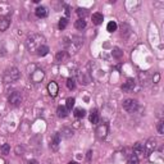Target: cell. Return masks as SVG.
<instances>
[{
  "mask_svg": "<svg viewBox=\"0 0 164 164\" xmlns=\"http://www.w3.org/2000/svg\"><path fill=\"white\" fill-rule=\"evenodd\" d=\"M45 37L40 35V33H32L26 40V46L30 51H36L41 45H44Z\"/></svg>",
  "mask_w": 164,
  "mask_h": 164,
  "instance_id": "1",
  "label": "cell"
},
{
  "mask_svg": "<svg viewBox=\"0 0 164 164\" xmlns=\"http://www.w3.org/2000/svg\"><path fill=\"white\" fill-rule=\"evenodd\" d=\"M83 46V39L81 36H72L69 45L67 46L68 55H73L76 53H78V50Z\"/></svg>",
  "mask_w": 164,
  "mask_h": 164,
  "instance_id": "2",
  "label": "cell"
},
{
  "mask_svg": "<svg viewBox=\"0 0 164 164\" xmlns=\"http://www.w3.org/2000/svg\"><path fill=\"white\" fill-rule=\"evenodd\" d=\"M21 78V72L18 68L12 67L9 69H6V72L4 73V81L5 82H14V81H18Z\"/></svg>",
  "mask_w": 164,
  "mask_h": 164,
  "instance_id": "3",
  "label": "cell"
},
{
  "mask_svg": "<svg viewBox=\"0 0 164 164\" xmlns=\"http://www.w3.org/2000/svg\"><path fill=\"white\" fill-rule=\"evenodd\" d=\"M157 146H158V141H157V139L155 137H150V139L146 141V144H144V151L146 153V155H149L151 154V153H154L155 151V149H157Z\"/></svg>",
  "mask_w": 164,
  "mask_h": 164,
  "instance_id": "4",
  "label": "cell"
},
{
  "mask_svg": "<svg viewBox=\"0 0 164 164\" xmlns=\"http://www.w3.org/2000/svg\"><path fill=\"white\" fill-rule=\"evenodd\" d=\"M122 107L126 111H128V113H133V111H136L137 108H139V104H137V101L133 99H126L122 103Z\"/></svg>",
  "mask_w": 164,
  "mask_h": 164,
  "instance_id": "5",
  "label": "cell"
},
{
  "mask_svg": "<svg viewBox=\"0 0 164 164\" xmlns=\"http://www.w3.org/2000/svg\"><path fill=\"white\" fill-rule=\"evenodd\" d=\"M8 101H9L11 107H19L22 103V94L19 91H13L11 94L9 99H8Z\"/></svg>",
  "mask_w": 164,
  "mask_h": 164,
  "instance_id": "6",
  "label": "cell"
},
{
  "mask_svg": "<svg viewBox=\"0 0 164 164\" xmlns=\"http://www.w3.org/2000/svg\"><path fill=\"white\" fill-rule=\"evenodd\" d=\"M44 77H45V72L42 69H40V68H36L35 72L31 73V81L35 82V83H39L44 80Z\"/></svg>",
  "mask_w": 164,
  "mask_h": 164,
  "instance_id": "7",
  "label": "cell"
},
{
  "mask_svg": "<svg viewBox=\"0 0 164 164\" xmlns=\"http://www.w3.org/2000/svg\"><path fill=\"white\" fill-rule=\"evenodd\" d=\"M60 142H62V135H60L59 132L55 133L53 136V139H51V142H50V148L53 151H57L59 149V146H60Z\"/></svg>",
  "mask_w": 164,
  "mask_h": 164,
  "instance_id": "8",
  "label": "cell"
},
{
  "mask_svg": "<svg viewBox=\"0 0 164 164\" xmlns=\"http://www.w3.org/2000/svg\"><path fill=\"white\" fill-rule=\"evenodd\" d=\"M108 124H100V126H98V128H96V136H98V139H100V140H104L105 137L108 136Z\"/></svg>",
  "mask_w": 164,
  "mask_h": 164,
  "instance_id": "9",
  "label": "cell"
},
{
  "mask_svg": "<svg viewBox=\"0 0 164 164\" xmlns=\"http://www.w3.org/2000/svg\"><path fill=\"white\" fill-rule=\"evenodd\" d=\"M11 22H12V19H11L9 15H5L3 18H0V32H5L8 28H9Z\"/></svg>",
  "mask_w": 164,
  "mask_h": 164,
  "instance_id": "10",
  "label": "cell"
},
{
  "mask_svg": "<svg viewBox=\"0 0 164 164\" xmlns=\"http://www.w3.org/2000/svg\"><path fill=\"white\" fill-rule=\"evenodd\" d=\"M78 80H80V83L81 85L87 86L91 82V76L87 72H78Z\"/></svg>",
  "mask_w": 164,
  "mask_h": 164,
  "instance_id": "11",
  "label": "cell"
},
{
  "mask_svg": "<svg viewBox=\"0 0 164 164\" xmlns=\"http://www.w3.org/2000/svg\"><path fill=\"white\" fill-rule=\"evenodd\" d=\"M135 86H136L135 80H133V78H128V80L122 85V91H123V92H131V91H133Z\"/></svg>",
  "mask_w": 164,
  "mask_h": 164,
  "instance_id": "12",
  "label": "cell"
},
{
  "mask_svg": "<svg viewBox=\"0 0 164 164\" xmlns=\"http://www.w3.org/2000/svg\"><path fill=\"white\" fill-rule=\"evenodd\" d=\"M48 91H49V94H50L51 98H55L57 95H58V92H59V86H58V83L54 82V81H51V82L48 85Z\"/></svg>",
  "mask_w": 164,
  "mask_h": 164,
  "instance_id": "13",
  "label": "cell"
},
{
  "mask_svg": "<svg viewBox=\"0 0 164 164\" xmlns=\"http://www.w3.org/2000/svg\"><path fill=\"white\" fill-rule=\"evenodd\" d=\"M68 57H69V55H68V53H67L65 50L58 51L57 55H55V62H57V63H64Z\"/></svg>",
  "mask_w": 164,
  "mask_h": 164,
  "instance_id": "14",
  "label": "cell"
},
{
  "mask_svg": "<svg viewBox=\"0 0 164 164\" xmlns=\"http://www.w3.org/2000/svg\"><path fill=\"white\" fill-rule=\"evenodd\" d=\"M35 13H36V15L39 17V18H45V17L48 15V9L45 6H37Z\"/></svg>",
  "mask_w": 164,
  "mask_h": 164,
  "instance_id": "15",
  "label": "cell"
},
{
  "mask_svg": "<svg viewBox=\"0 0 164 164\" xmlns=\"http://www.w3.org/2000/svg\"><path fill=\"white\" fill-rule=\"evenodd\" d=\"M103 21H104V17H103L101 13H94V14H92V23H94V24L99 26V24L103 23Z\"/></svg>",
  "mask_w": 164,
  "mask_h": 164,
  "instance_id": "16",
  "label": "cell"
},
{
  "mask_svg": "<svg viewBox=\"0 0 164 164\" xmlns=\"http://www.w3.org/2000/svg\"><path fill=\"white\" fill-rule=\"evenodd\" d=\"M89 119H90V122H91L92 124H98V123H99V113H98L96 109H94L91 113H90Z\"/></svg>",
  "mask_w": 164,
  "mask_h": 164,
  "instance_id": "17",
  "label": "cell"
},
{
  "mask_svg": "<svg viewBox=\"0 0 164 164\" xmlns=\"http://www.w3.org/2000/svg\"><path fill=\"white\" fill-rule=\"evenodd\" d=\"M36 51H37V55H39V57H45V55H48V54H49L50 49H49V46H48V45H45V44H44V45H41V46L36 50Z\"/></svg>",
  "mask_w": 164,
  "mask_h": 164,
  "instance_id": "18",
  "label": "cell"
},
{
  "mask_svg": "<svg viewBox=\"0 0 164 164\" xmlns=\"http://www.w3.org/2000/svg\"><path fill=\"white\" fill-rule=\"evenodd\" d=\"M60 135H62L63 137H65V139H69V137L73 136V129H72L71 127H63Z\"/></svg>",
  "mask_w": 164,
  "mask_h": 164,
  "instance_id": "19",
  "label": "cell"
},
{
  "mask_svg": "<svg viewBox=\"0 0 164 164\" xmlns=\"http://www.w3.org/2000/svg\"><path fill=\"white\" fill-rule=\"evenodd\" d=\"M144 153V144L142 142H136L133 145V154H136L137 157H139L140 154Z\"/></svg>",
  "mask_w": 164,
  "mask_h": 164,
  "instance_id": "20",
  "label": "cell"
},
{
  "mask_svg": "<svg viewBox=\"0 0 164 164\" xmlns=\"http://www.w3.org/2000/svg\"><path fill=\"white\" fill-rule=\"evenodd\" d=\"M120 33H122L123 37H127L129 33H131V27H129V24L127 23H123L122 27H120Z\"/></svg>",
  "mask_w": 164,
  "mask_h": 164,
  "instance_id": "21",
  "label": "cell"
},
{
  "mask_svg": "<svg viewBox=\"0 0 164 164\" xmlns=\"http://www.w3.org/2000/svg\"><path fill=\"white\" fill-rule=\"evenodd\" d=\"M57 114L59 118H65L68 116V109L65 107H58L57 109Z\"/></svg>",
  "mask_w": 164,
  "mask_h": 164,
  "instance_id": "22",
  "label": "cell"
},
{
  "mask_svg": "<svg viewBox=\"0 0 164 164\" xmlns=\"http://www.w3.org/2000/svg\"><path fill=\"white\" fill-rule=\"evenodd\" d=\"M139 163H140V159L136 154H131L127 159V164H139Z\"/></svg>",
  "mask_w": 164,
  "mask_h": 164,
  "instance_id": "23",
  "label": "cell"
},
{
  "mask_svg": "<svg viewBox=\"0 0 164 164\" xmlns=\"http://www.w3.org/2000/svg\"><path fill=\"white\" fill-rule=\"evenodd\" d=\"M74 27H76L77 30H83V28L86 27V21L82 19V18H78V19L74 22Z\"/></svg>",
  "mask_w": 164,
  "mask_h": 164,
  "instance_id": "24",
  "label": "cell"
},
{
  "mask_svg": "<svg viewBox=\"0 0 164 164\" xmlns=\"http://www.w3.org/2000/svg\"><path fill=\"white\" fill-rule=\"evenodd\" d=\"M86 116V110L83 108H76L74 109V117L76 118H83Z\"/></svg>",
  "mask_w": 164,
  "mask_h": 164,
  "instance_id": "25",
  "label": "cell"
},
{
  "mask_svg": "<svg viewBox=\"0 0 164 164\" xmlns=\"http://www.w3.org/2000/svg\"><path fill=\"white\" fill-rule=\"evenodd\" d=\"M117 28H118V26H117V23L114 22V21H111V22H109L108 23V26H107V31L108 32H114V31H117Z\"/></svg>",
  "mask_w": 164,
  "mask_h": 164,
  "instance_id": "26",
  "label": "cell"
},
{
  "mask_svg": "<svg viewBox=\"0 0 164 164\" xmlns=\"http://www.w3.org/2000/svg\"><path fill=\"white\" fill-rule=\"evenodd\" d=\"M111 54H113V58L120 59V58H122V55H123V51L120 50L119 48H114V49H113V53H111Z\"/></svg>",
  "mask_w": 164,
  "mask_h": 164,
  "instance_id": "27",
  "label": "cell"
},
{
  "mask_svg": "<svg viewBox=\"0 0 164 164\" xmlns=\"http://www.w3.org/2000/svg\"><path fill=\"white\" fill-rule=\"evenodd\" d=\"M0 151H2L3 155H8V154L11 153V145H9V144L2 145V148H0Z\"/></svg>",
  "mask_w": 164,
  "mask_h": 164,
  "instance_id": "28",
  "label": "cell"
},
{
  "mask_svg": "<svg viewBox=\"0 0 164 164\" xmlns=\"http://www.w3.org/2000/svg\"><path fill=\"white\" fill-rule=\"evenodd\" d=\"M67 26H68V19H67V18H60V19H59V23H58L59 30H64Z\"/></svg>",
  "mask_w": 164,
  "mask_h": 164,
  "instance_id": "29",
  "label": "cell"
},
{
  "mask_svg": "<svg viewBox=\"0 0 164 164\" xmlns=\"http://www.w3.org/2000/svg\"><path fill=\"white\" fill-rule=\"evenodd\" d=\"M74 103H76V99L74 98H68L67 101H65V108L67 109H72L74 107Z\"/></svg>",
  "mask_w": 164,
  "mask_h": 164,
  "instance_id": "30",
  "label": "cell"
},
{
  "mask_svg": "<svg viewBox=\"0 0 164 164\" xmlns=\"http://www.w3.org/2000/svg\"><path fill=\"white\" fill-rule=\"evenodd\" d=\"M67 87L69 89V90H74V87H76V81H74V78H68L67 80Z\"/></svg>",
  "mask_w": 164,
  "mask_h": 164,
  "instance_id": "31",
  "label": "cell"
},
{
  "mask_svg": "<svg viewBox=\"0 0 164 164\" xmlns=\"http://www.w3.org/2000/svg\"><path fill=\"white\" fill-rule=\"evenodd\" d=\"M157 129H158L159 135H164V120H159L158 126H157Z\"/></svg>",
  "mask_w": 164,
  "mask_h": 164,
  "instance_id": "32",
  "label": "cell"
},
{
  "mask_svg": "<svg viewBox=\"0 0 164 164\" xmlns=\"http://www.w3.org/2000/svg\"><path fill=\"white\" fill-rule=\"evenodd\" d=\"M76 12H77V14L80 15V18H82V19H83V17H85L86 14H87V11H86L85 8H77V11H76Z\"/></svg>",
  "mask_w": 164,
  "mask_h": 164,
  "instance_id": "33",
  "label": "cell"
},
{
  "mask_svg": "<svg viewBox=\"0 0 164 164\" xmlns=\"http://www.w3.org/2000/svg\"><path fill=\"white\" fill-rule=\"evenodd\" d=\"M159 80H160V74H159V73H155L154 77H153V82H154V83H158Z\"/></svg>",
  "mask_w": 164,
  "mask_h": 164,
  "instance_id": "34",
  "label": "cell"
},
{
  "mask_svg": "<svg viewBox=\"0 0 164 164\" xmlns=\"http://www.w3.org/2000/svg\"><path fill=\"white\" fill-rule=\"evenodd\" d=\"M15 151H17V154H18V155H21V154H22V153L24 151V149H23V148H21V146H17Z\"/></svg>",
  "mask_w": 164,
  "mask_h": 164,
  "instance_id": "35",
  "label": "cell"
},
{
  "mask_svg": "<svg viewBox=\"0 0 164 164\" xmlns=\"http://www.w3.org/2000/svg\"><path fill=\"white\" fill-rule=\"evenodd\" d=\"M91 157H92V150H89L87 151V160L91 162Z\"/></svg>",
  "mask_w": 164,
  "mask_h": 164,
  "instance_id": "36",
  "label": "cell"
},
{
  "mask_svg": "<svg viewBox=\"0 0 164 164\" xmlns=\"http://www.w3.org/2000/svg\"><path fill=\"white\" fill-rule=\"evenodd\" d=\"M28 164H40L37 160H35V159H32V160H30V163Z\"/></svg>",
  "mask_w": 164,
  "mask_h": 164,
  "instance_id": "37",
  "label": "cell"
},
{
  "mask_svg": "<svg viewBox=\"0 0 164 164\" xmlns=\"http://www.w3.org/2000/svg\"><path fill=\"white\" fill-rule=\"evenodd\" d=\"M68 164H78V163H77V162H69Z\"/></svg>",
  "mask_w": 164,
  "mask_h": 164,
  "instance_id": "38",
  "label": "cell"
}]
</instances>
